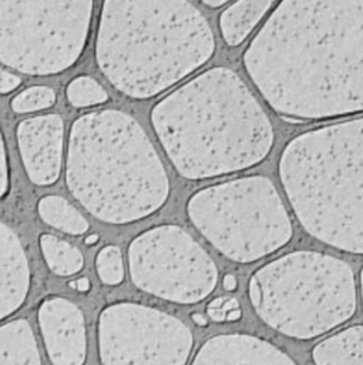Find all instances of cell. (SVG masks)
<instances>
[{"label":"cell","instance_id":"1","mask_svg":"<svg viewBox=\"0 0 363 365\" xmlns=\"http://www.w3.org/2000/svg\"><path fill=\"white\" fill-rule=\"evenodd\" d=\"M265 101L288 118L363 111V0H280L243 53Z\"/></svg>","mask_w":363,"mask_h":365},{"label":"cell","instance_id":"2","mask_svg":"<svg viewBox=\"0 0 363 365\" xmlns=\"http://www.w3.org/2000/svg\"><path fill=\"white\" fill-rule=\"evenodd\" d=\"M157 137L188 180L232 174L261 163L273 145L259 101L226 67H212L159 100L151 111Z\"/></svg>","mask_w":363,"mask_h":365},{"label":"cell","instance_id":"3","mask_svg":"<svg viewBox=\"0 0 363 365\" xmlns=\"http://www.w3.org/2000/svg\"><path fill=\"white\" fill-rule=\"evenodd\" d=\"M214 50L206 19L186 0H104L95 58L128 97L161 94L205 64Z\"/></svg>","mask_w":363,"mask_h":365},{"label":"cell","instance_id":"4","mask_svg":"<svg viewBox=\"0 0 363 365\" xmlns=\"http://www.w3.org/2000/svg\"><path fill=\"white\" fill-rule=\"evenodd\" d=\"M65 175L81 205L110 224L142 220L169 194L167 171L147 133L118 110L87 113L73 123Z\"/></svg>","mask_w":363,"mask_h":365},{"label":"cell","instance_id":"5","mask_svg":"<svg viewBox=\"0 0 363 365\" xmlns=\"http://www.w3.org/2000/svg\"><path fill=\"white\" fill-rule=\"evenodd\" d=\"M279 177L312 237L363 254V117L292 138L282 151Z\"/></svg>","mask_w":363,"mask_h":365},{"label":"cell","instance_id":"6","mask_svg":"<svg viewBox=\"0 0 363 365\" xmlns=\"http://www.w3.org/2000/svg\"><path fill=\"white\" fill-rule=\"evenodd\" d=\"M249 298L258 317L275 331L312 339L346 322L356 309L352 268L315 251L282 255L253 272Z\"/></svg>","mask_w":363,"mask_h":365},{"label":"cell","instance_id":"7","mask_svg":"<svg viewBox=\"0 0 363 365\" xmlns=\"http://www.w3.org/2000/svg\"><path fill=\"white\" fill-rule=\"evenodd\" d=\"M186 212L195 228L225 257L248 264L289 242L293 234L288 210L273 182L248 175L195 192Z\"/></svg>","mask_w":363,"mask_h":365},{"label":"cell","instance_id":"8","mask_svg":"<svg viewBox=\"0 0 363 365\" xmlns=\"http://www.w3.org/2000/svg\"><path fill=\"white\" fill-rule=\"evenodd\" d=\"M94 0H0V63L30 76L57 74L81 56Z\"/></svg>","mask_w":363,"mask_h":365},{"label":"cell","instance_id":"9","mask_svg":"<svg viewBox=\"0 0 363 365\" xmlns=\"http://www.w3.org/2000/svg\"><path fill=\"white\" fill-rule=\"evenodd\" d=\"M132 282L142 291L178 304H195L215 288L218 269L208 252L181 227L159 225L128 247Z\"/></svg>","mask_w":363,"mask_h":365},{"label":"cell","instance_id":"10","mask_svg":"<svg viewBox=\"0 0 363 365\" xmlns=\"http://www.w3.org/2000/svg\"><path fill=\"white\" fill-rule=\"evenodd\" d=\"M192 345L181 319L147 305L112 304L98 319L101 365H186Z\"/></svg>","mask_w":363,"mask_h":365},{"label":"cell","instance_id":"11","mask_svg":"<svg viewBox=\"0 0 363 365\" xmlns=\"http://www.w3.org/2000/svg\"><path fill=\"white\" fill-rule=\"evenodd\" d=\"M64 124L60 115L46 114L17 125V143L28 178L38 185L57 181L61 170Z\"/></svg>","mask_w":363,"mask_h":365},{"label":"cell","instance_id":"12","mask_svg":"<svg viewBox=\"0 0 363 365\" xmlns=\"http://www.w3.org/2000/svg\"><path fill=\"white\" fill-rule=\"evenodd\" d=\"M38 325L53 365H83L87 354L81 309L65 298L46 299L38 308Z\"/></svg>","mask_w":363,"mask_h":365},{"label":"cell","instance_id":"13","mask_svg":"<svg viewBox=\"0 0 363 365\" xmlns=\"http://www.w3.org/2000/svg\"><path fill=\"white\" fill-rule=\"evenodd\" d=\"M191 365H296V362L262 338L222 334L205 341Z\"/></svg>","mask_w":363,"mask_h":365},{"label":"cell","instance_id":"14","mask_svg":"<svg viewBox=\"0 0 363 365\" xmlns=\"http://www.w3.org/2000/svg\"><path fill=\"white\" fill-rule=\"evenodd\" d=\"M30 267L17 234L0 221V321L16 312L30 291Z\"/></svg>","mask_w":363,"mask_h":365},{"label":"cell","instance_id":"15","mask_svg":"<svg viewBox=\"0 0 363 365\" xmlns=\"http://www.w3.org/2000/svg\"><path fill=\"white\" fill-rule=\"evenodd\" d=\"M312 358L316 365H363V325L325 338L313 348Z\"/></svg>","mask_w":363,"mask_h":365},{"label":"cell","instance_id":"16","mask_svg":"<svg viewBox=\"0 0 363 365\" xmlns=\"http://www.w3.org/2000/svg\"><path fill=\"white\" fill-rule=\"evenodd\" d=\"M0 365H41L34 332L26 319L0 327Z\"/></svg>","mask_w":363,"mask_h":365},{"label":"cell","instance_id":"17","mask_svg":"<svg viewBox=\"0 0 363 365\" xmlns=\"http://www.w3.org/2000/svg\"><path fill=\"white\" fill-rule=\"evenodd\" d=\"M276 0H238L219 17L221 34L228 46H239Z\"/></svg>","mask_w":363,"mask_h":365},{"label":"cell","instance_id":"18","mask_svg":"<svg viewBox=\"0 0 363 365\" xmlns=\"http://www.w3.org/2000/svg\"><path fill=\"white\" fill-rule=\"evenodd\" d=\"M38 214L48 225L73 235H81L88 230L87 220L67 200L58 195H47L38 201Z\"/></svg>","mask_w":363,"mask_h":365},{"label":"cell","instance_id":"19","mask_svg":"<svg viewBox=\"0 0 363 365\" xmlns=\"http://www.w3.org/2000/svg\"><path fill=\"white\" fill-rule=\"evenodd\" d=\"M40 248L50 269L60 277L74 275L84 265L83 254L73 244L50 234L40 237Z\"/></svg>","mask_w":363,"mask_h":365},{"label":"cell","instance_id":"20","mask_svg":"<svg viewBox=\"0 0 363 365\" xmlns=\"http://www.w3.org/2000/svg\"><path fill=\"white\" fill-rule=\"evenodd\" d=\"M68 101L75 107H88L107 101L105 90L91 77L81 76L74 78L67 87Z\"/></svg>","mask_w":363,"mask_h":365},{"label":"cell","instance_id":"21","mask_svg":"<svg viewBox=\"0 0 363 365\" xmlns=\"http://www.w3.org/2000/svg\"><path fill=\"white\" fill-rule=\"evenodd\" d=\"M100 279L107 285H117L124 279V265L121 251L114 245H107L97 254L95 259Z\"/></svg>","mask_w":363,"mask_h":365},{"label":"cell","instance_id":"22","mask_svg":"<svg viewBox=\"0 0 363 365\" xmlns=\"http://www.w3.org/2000/svg\"><path fill=\"white\" fill-rule=\"evenodd\" d=\"M56 101V94L48 87H30L16 96L11 101V108L16 113H30L53 106Z\"/></svg>","mask_w":363,"mask_h":365},{"label":"cell","instance_id":"23","mask_svg":"<svg viewBox=\"0 0 363 365\" xmlns=\"http://www.w3.org/2000/svg\"><path fill=\"white\" fill-rule=\"evenodd\" d=\"M9 188V171H7V158L4 141L0 133V198L7 192Z\"/></svg>","mask_w":363,"mask_h":365},{"label":"cell","instance_id":"24","mask_svg":"<svg viewBox=\"0 0 363 365\" xmlns=\"http://www.w3.org/2000/svg\"><path fill=\"white\" fill-rule=\"evenodd\" d=\"M20 86V78L0 68V93H10Z\"/></svg>","mask_w":363,"mask_h":365},{"label":"cell","instance_id":"25","mask_svg":"<svg viewBox=\"0 0 363 365\" xmlns=\"http://www.w3.org/2000/svg\"><path fill=\"white\" fill-rule=\"evenodd\" d=\"M222 305H223V304H222ZM208 315H209V318H211L212 321H215V322L225 321V318H226V312L223 311L222 307H221V308H209V307H208Z\"/></svg>","mask_w":363,"mask_h":365},{"label":"cell","instance_id":"26","mask_svg":"<svg viewBox=\"0 0 363 365\" xmlns=\"http://www.w3.org/2000/svg\"><path fill=\"white\" fill-rule=\"evenodd\" d=\"M223 288L226 291H233L236 288V278L233 275H231V274L225 275L223 277Z\"/></svg>","mask_w":363,"mask_h":365},{"label":"cell","instance_id":"27","mask_svg":"<svg viewBox=\"0 0 363 365\" xmlns=\"http://www.w3.org/2000/svg\"><path fill=\"white\" fill-rule=\"evenodd\" d=\"M71 287L77 288L78 291L85 292V291H88V289H90V282H88V279H87V278H80V279H77V281L71 282Z\"/></svg>","mask_w":363,"mask_h":365},{"label":"cell","instance_id":"28","mask_svg":"<svg viewBox=\"0 0 363 365\" xmlns=\"http://www.w3.org/2000/svg\"><path fill=\"white\" fill-rule=\"evenodd\" d=\"M222 308H223V311H225V312H229V311H232V309L239 308V304H238V301H236V299L229 298V299H225V301H223Z\"/></svg>","mask_w":363,"mask_h":365},{"label":"cell","instance_id":"29","mask_svg":"<svg viewBox=\"0 0 363 365\" xmlns=\"http://www.w3.org/2000/svg\"><path fill=\"white\" fill-rule=\"evenodd\" d=\"M241 318V309L236 308V309H232L229 312H226V321H238Z\"/></svg>","mask_w":363,"mask_h":365},{"label":"cell","instance_id":"30","mask_svg":"<svg viewBox=\"0 0 363 365\" xmlns=\"http://www.w3.org/2000/svg\"><path fill=\"white\" fill-rule=\"evenodd\" d=\"M201 1L205 3V4L209 6V7H219V6L225 4V3L229 1V0H201Z\"/></svg>","mask_w":363,"mask_h":365},{"label":"cell","instance_id":"31","mask_svg":"<svg viewBox=\"0 0 363 365\" xmlns=\"http://www.w3.org/2000/svg\"><path fill=\"white\" fill-rule=\"evenodd\" d=\"M192 319L196 325H201V327H205L206 325V319L201 315V314H192Z\"/></svg>","mask_w":363,"mask_h":365},{"label":"cell","instance_id":"32","mask_svg":"<svg viewBox=\"0 0 363 365\" xmlns=\"http://www.w3.org/2000/svg\"><path fill=\"white\" fill-rule=\"evenodd\" d=\"M97 240H98V235H95V234H93V235H88L87 238H85V244H95L97 242Z\"/></svg>","mask_w":363,"mask_h":365},{"label":"cell","instance_id":"33","mask_svg":"<svg viewBox=\"0 0 363 365\" xmlns=\"http://www.w3.org/2000/svg\"><path fill=\"white\" fill-rule=\"evenodd\" d=\"M360 284H362V302H363V269L360 274Z\"/></svg>","mask_w":363,"mask_h":365}]
</instances>
